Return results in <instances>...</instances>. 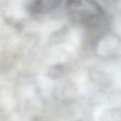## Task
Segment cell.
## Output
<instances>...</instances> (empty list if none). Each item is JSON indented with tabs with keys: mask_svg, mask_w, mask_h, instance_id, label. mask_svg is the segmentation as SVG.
Segmentation results:
<instances>
[{
	"mask_svg": "<svg viewBox=\"0 0 121 121\" xmlns=\"http://www.w3.org/2000/svg\"><path fill=\"white\" fill-rule=\"evenodd\" d=\"M66 9L72 20L83 24H96L104 17L102 8L95 2L70 1L66 2Z\"/></svg>",
	"mask_w": 121,
	"mask_h": 121,
	"instance_id": "cell-1",
	"label": "cell"
},
{
	"mask_svg": "<svg viewBox=\"0 0 121 121\" xmlns=\"http://www.w3.org/2000/svg\"><path fill=\"white\" fill-rule=\"evenodd\" d=\"M60 4V1L55 0H44V1H33L28 6V10L33 14H44L56 9Z\"/></svg>",
	"mask_w": 121,
	"mask_h": 121,
	"instance_id": "cell-2",
	"label": "cell"
}]
</instances>
